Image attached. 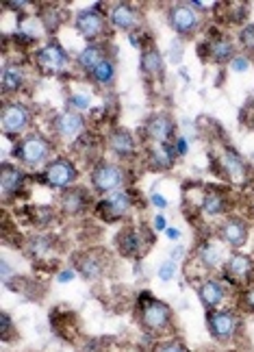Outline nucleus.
Here are the masks:
<instances>
[{
	"mask_svg": "<svg viewBox=\"0 0 254 352\" xmlns=\"http://www.w3.org/2000/svg\"><path fill=\"white\" fill-rule=\"evenodd\" d=\"M91 185L98 194H115L122 192L126 185V172L122 166L109 164V161H100L91 172Z\"/></svg>",
	"mask_w": 254,
	"mask_h": 352,
	"instance_id": "obj_1",
	"label": "nucleus"
},
{
	"mask_svg": "<svg viewBox=\"0 0 254 352\" xmlns=\"http://www.w3.org/2000/svg\"><path fill=\"white\" fill-rule=\"evenodd\" d=\"M141 311H139V318H141V324L148 331H165L170 327V322H172V309L161 302V300H157V298H152L150 294H141Z\"/></svg>",
	"mask_w": 254,
	"mask_h": 352,
	"instance_id": "obj_2",
	"label": "nucleus"
},
{
	"mask_svg": "<svg viewBox=\"0 0 254 352\" xmlns=\"http://www.w3.org/2000/svg\"><path fill=\"white\" fill-rule=\"evenodd\" d=\"M52 153V146L46 138H42V135H29L26 140H22L16 148H13V155H16V159H20L24 166H42L44 161L50 157Z\"/></svg>",
	"mask_w": 254,
	"mask_h": 352,
	"instance_id": "obj_3",
	"label": "nucleus"
},
{
	"mask_svg": "<svg viewBox=\"0 0 254 352\" xmlns=\"http://www.w3.org/2000/svg\"><path fill=\"white\" fill-rule=\"evenodd\" d=\"M35 61H37L39 72L46 76H59L68 70V65H70L68 52H65L61 48V44H57V42H48L46 46L39 48L35 55Z\"/></svg>",
	"mask_w": 254,
	"mask_h": 352,
	"instance_id": "obj_4",
	"label": "nucleus"
},
{
	"mask_svg": "<svg viewBox=\"0 0 254 352\" xmlns=\"http://www.w3.org/2000/svg\"><path fill=\"white\" fill-rule=\"evenodd\" d=\"M0 124H3V133L9 138H18L31 124V109L22 102H5L3 113H0Z\"/></svg>",
	"mask_w": 254,
	"mask_h": 352,
	"instance_id": "obj_5",
	"label": "nucleus"
},
{
	"mask_svg": "<svg viewBox=\"0 0 254 352\" xmlns=\"http://www.w3.org/2000/svg\"><path fill=\"white\" fill-rule=\"evenodd\" d=\"M74 26H76V31L87 39V42H91V44L98 42L106 31V20L100 11V3H96L91 9L78 11L76 18H74Z\"/></svg>",
	"mask_w": 254,
	"mask_h": 352,
	"instance_id": "obj_6",
	"label": "nucleus"
},
{
	"mask_svg": "<svg viewBox=\"0 0 254 352\" xmlns=\"http://www.w3.org/2000/svg\"><path fill=\"white\" fill-rule=\"evenodd\" d=\"M76 168L72 161L68 159H55V161H50V164L46 166L44 170V179L50 187H55V189H70L74 183H76Z\"/></svg>",
	"mask_w": 254,
	"mask_h": 352,
	"instance_id": "obj_7",
	"label": "nucleus"
},
{
	"mask_svg": "<svg viewBox=\"0 0 254 352\" xmlns=\"http://www.w3.org/2000/svg\"><path fill=\"white\" fill-rule=\"evenodd\" d=\"M170 26L178 35H194L200 26V16L198 11L189 5V3H178L174 5L168 13Z\"/></svg>",
	"mask_w": 254,
	"mask_h": 352,
	"instance_id": "obj_8",
	"label": "nucleus"
},
{
	"mask_svg": "<svg viewBox=\"0 0 254 352\" xmlns=\"http://www.w3.org/2000/svg\"><path fill=\"white\" fill-rule=\"evenodd\" d=\"M207 324H209V331L211 335L216 337L218 342H229L235 337L237 333V327H239V322H237V316L233 314V311H209V316H207Z\"/></svg>",
	"mask_w": 254,
	"mask_h": 352,
	"instance_id": "obj_9",
	"label": "nucleus"
},
{
	"mask_svg": "<svg viewBox=\"0 0 254 352\" xmlns=\"http://www.w3.org/2000/svg\"><path fill=\"white\" fill-rule=\"evenodd\" d=\"M130 207H132V198L128 192L122 189V192H115L111 196H106L102 202H98L96 213L106 222H115L119 218H124V215L130 211Z\"/></svg>",
	"mask_w": 254,
	"mask_h": 352,
	"instance_id": "obj_10",
	"label": "nucleus"
},
{
	"mask_svg": "<svg viewBox=\"0 0 254 352\" xmlns=\"http://www.w3.org/2000/svg\"><path fill=\"white\" fill-rule=\"evenodd\" d=\"M52 129L65 142H74L85 131V118L78 111H61L52 120Z\"/></svg>",
	"mask_w": 254,
	"mask_h": 352,
	"instance_id": "obj_11",
	"label": "nucleus"
},
{
	"mask_svg": "<svg viewBox=\"0 0 254 352\" xmlns=\"http://www.w3.org/2000/svg\"><path fill=\"white\" fill-rule=\"evenodd\" d=\"M254 274V263L246 254H231L224 263V278L233 285H244Z\"/></svg>",
	"mask_w": 254,
	"mask_h": 352,
	"instance_id": "obj_12",
	"label": "nucleus"
},
{
	"mask_svg": "<svg viewBox=\"0 0 254 352\" xmlns=\"http://www.w3.org/2000/svg\"><path fill=\"white\" fill-rule=\"evenodd\" d=\"M220 166H222V172L229 176L233 183H244L248 179V168H246V161L242 159L235 148H229L226 146L222 155H220Z\"/></svg>",
	"mask_w": 254,
	"mask_h": 352,
	"instance_id": "obj_13",
	"label": "nucleus"
},
{
	"mask_svg": "<svg viewBox=\"0 0 254 352\" xmlns=\"http://www.w3.org/2000/svg\"><path fill=\"white\" fill-rule=\"evenodd\" d=\"M26 183V176L20 168L11 166L9 161H5L0 166V189H3V196L11 198V196H18Z\"/></svg>",
	"mask_w": 254,
	"mask_h": 352,
	"instance_id": "obj_14",
	"label": "nucleus"
},
{
	"mask_svg": "<svg viewBox=\"0 0 254 352\" xmlns=\"http://www.w3.org/2000/svg\"><path fill=\"white\" fill-rule=\"evenodd\" d=\"M59 205H61L63 213H68V215H83L87 205H89L87 189H83V187L65 189V192L61 194V198H59Z\"/></svg>",
	"mask_w": 254,
	"mask_h": 352,
	"instance_id": "obj_15",
	"label": "nucleus"
},
{
	"mask_svg": "<svg viewBox=\"0 0 254 352\" xmlns=\"http://www.w3.org/2000/svg\"><path fill=\"white\" fill-rule=\"evenodd\" d=\"M220 239L226 241L229 246L239 248L244 246L248 239V224L242 218H229L220 224Z\"/></svg>",
	"mask_w": 254,
	"mask_h": 352,
	"instance_id": "obj_16",
	"label": "nucleus"
},
{
	"mask_svg": "<svg viewBox=\"0 0 254 352\" xmlns=\"http://www.w3.org/2000/svg\"><path fill=\"white\" fill-rule=\"evenodd\" d=\"M109 20L119 31H132V29H137V26L141 24L139 22L141 18H139V13L135 11V7H130L126 3L113 5L111 11H109Z\"/></svg>",
	"mask_w": 254,
	"mask_h": 352,
	"instance_id": "obj_17",
	"label": "nucleus"
},
{
	"mask_svg": "<svg viewBox=\"0 0 254 352\" xmlns=\"http://www.w3.org/2000/svg\"><path fill=\"white\" fill-rule=\"evenodd\" d=\"M146 133L157 144H168L174 135V122L168 113H157L146 122Z\"/></svg>",
	"mask_w": 254,
	"mask_h": 352,
	"instance_id": "obj_18",
	"label": "nucleus"
},
{
	"mask_svg": "<svg viewBox=\"0 0 254 352\" xmlns=\"http://www.w3.org/2000/svg\"><path fill=\"white\" fill-rule=\"evenodd\" d=\"M117 248L126 256H141L146 252V241H143V233L137 231V228H124L122 233L115 239Z\"/></svg>",
	"mask_w": 254,
	"mask_h": 352,
	"instance_id": "obj_19",
	"label": "nucleus"
},
{
	"mask_svg": "<svg viewBox=\"0 0 254 352\" xmlns=\"http://www.w3.org/2000/svg\"><path fill=\"white\" fill-rule=\"evenodd\" d=\"M106 144H109L111 153L117 155L119 159H126V157H132L137 151V144H135V138L126 131V129H115L111 131L109 140H106Z\"/></svg>",
	"mask_w": 254,
	"mask_h": 352,
	"instance_id": "obj_20",
	"label": "nucleus"
},
{
	"mask_svg": "<svg viewBox=\"0 0 254 352\" xmlns=\"http://www.w3.org/2000/svg\"><path fill=\"white\" fill-rule=\"evenodd\" d=\"M198 296H200V300H203V305L207 309H216L224 302V298H226V285L222 280H216V278H207L203 280V285L198 287Z\"/></svg>",
	"mask_w": 254,
	"mask_h": 352,
	"instance_id": "obj_21",
	"label": "nucleus"
},
{
	"mask_svg": "<svg viewBox=\"0 0 254 352\" xmlns=\"http://www.w3.org/2000/svg\"><path fill=\"white\" fill-rule=\"evenodd\" d=\"M76 272L93 280L104 274V256L100 252H85L76 259Z\"/></svg>",
	"mask_w": 254,
	"mask_h": 352,
	"instance_id": "obj_22",
	"label": "nucleus"
},
{
	"mask_svg": "<svg viewBox=\"0 0 254 352\" xmlns=\"http://www.w3.org/2000/svg\"><path fill=\"white\" fill-rule=\"evenodd\" d=\"M176 146L174 142L168 144H157L154 148H150L148 153V164L152 170H168L174 166V159H176Z\"/></svg>",
	"mask_w": 254,
	"mask_h": 352,
	"instance_id": "obj_23",
	"label": "nucleus"
},
{
	"mask_svg": "<svg viewBox=\"0 0 254 352\" xmlns=\"http://www.w3.org/2000/svg\"><path fill=\"white\" fill-rule=\"evenodd\" d=\"M24 85V70L18 63H5L3 74H0V87L3 94H16Z\"/></svg>",
	"mask_w": 254,
	"mask_h": 352,
	"instance_id": "obj_24",
	"label": "nucleus"
},
{
	"mask_svg": "<svg viewBox=\"0 0 254 352\" xmlns=\"http://www.w3.org/2000/svg\"><path fill=\"white\" fill-rule=\"evenodd\" d=\"M207 50H209V57L213 59V61H218V63H226V61H233V57H235V46H233V42L229 37H218V39H211L209 42V46H207Z\"/></svg>",
	"mask_w": 254,
	"mask_h": 352,
	"instance_id": "obj_25",
	"label": "nucleus"
},
{
	"mask_svg": "<svg viewBox=\"0 0 254 352\" xmlns=\"http://www.w3.org/2000/svg\"><path fill=\"white\" fill-rule=\"evenodd\" d=\"M198 259H200V263H203L205 267L216 270L224 261V252H222V248L218 246L216 241H203L198 246Z\"/></svg>",
	"mask_w": 254,
	"mask_h": 352,
	"instance_id": "obj_26",
	"label": "nucleus"
},
{
	"mask_svg": "<svg viewBox=\"0 0 254 352\" xmlns=\"http://www.w3.org/2000/svg\"><path fill=\"white\" fill-rule=\"evenodd\" d=\"M102 59H106L104 55V48L98 46V44H89L87 48H83L81 52H78V57H76V63L81 70H85L87 74H91V70L96 67Z\"/></svg>",
	"mask_w": 254,
	"mask_h": 352,
	"instance_id": "obj_27",
	"label": "nucleus"
},
{
	"mask_svg": "<svg viewBox=\"0 0 254 352\" xmlns=\"http://www.w3.org/2000/svg\"><path fill=\"white\" fill-rule=\"evenodd\" d=\"M139 65H141V72H143V74H148V76L161 74V72H163V57H161V52H159L154 46L143 48Z\"/></svg>",
	"mask_w": 254,
	"mask_h": 352,
	"instance_id": "obj_28",
	"label": "nucleus"
},
{
	"mask_svg": "<svg viewBox=\"0 0 254 352\" xmlns=\"http://www.w3.org/2000/svg\"><path fill=\"white\" fill-rule=\"evenodd\" d=\"M200 211L209 215V218L222 215L226 211V198L218 192H205L203 198H200Z\"/></svg>",
	"mask_w": 254,
	"mask_h": 352,
	"instance_id": "obj_29",
	"label": "nucleus"
},
{
	"mask_svg": "<svg viewBox=\"0 0 254 352\" xmlns=\"http://www.w3.org/2000/svg\"><path fill=\"white\" fill-rule=\"evenodd\" d=\"M91 80L98 85H111L115 80V63L111 59H102L96 67L91 70Z\"/></svg>",
	"mask_w": 254,
	"mask_h": 352,
	"instance_id": "obj_30",
	"label": "nucleus"
},
{
	"mask_svg": "<svg viewBox=\"0 0 254 352\" xmlns=\"http://www.w3.org/2000/svg\"><path fill=\"white\" fill-rule=\"evenodd\" d=\"M42 24L46 26L48 31H55L57 26L61 24V13H59V9L57 7H44V11H42Z\"/></svg>",
	"mask_w": 254,
	"mask_h": 352,
	"instance_id": "obj_31",
	"label": "nucleus"
},
{
	"mask_svg": "<svg viewBox=\"0 0 254 352\" xmlns=\"http://www.w3.org/2000/svg\"><path fill=\"white\" fill-rule=\"evenodd\" d=\"M174 276H176V261H172V259H168V261H163L161 265H159V278L161 280H172Z\"/></svg>",
	"mask_w": 254,
	"mask_h": 352,
	"instance_id": "obj_32",
	"label": "nucleus"
},
{
	"mask_svg": "<svg viewBox=\"0 0 254 352\" xmlns=\"http://www.w3.org/2000/svg\"><path fill=\"white\" fill-rule=\"evenodd\" d=\"M239 42L248 52H254V24H248L246 29L239 33Z\"/></svg>",
	"mask_w": 254,
	"mask_h": 352,
	"instance_id": "obj_33",
	"label": "nucleus"
},
{
	"mask_svg": "<svg viewBox=\"0 0 254 352\" xmlns=\"http://www.w3.org/2000/svg\"><path fill=\"white\" fill-rule=\"evenodd\" d=\"M68 102H70V107L72 109H76V111H85V109H89V96L87 94H72V96L68 98Z\"/></svg>",
	"mask_w": 254,
	"mask_h": 352,
	"instance_id": "obj_34",
	"label": "nucleus"
},
{
	"mask_svg": "<svg viewBox=\"0 0 254 352\" xmlns=\"http://www.w3.org/2000/svg\"><path fill=\"white\" fill-rule=\"evenodd\" d=\"M50 246H52L50 237H35V239L31 241V252H33V254H44V252L50 250Z\"/></svg>",
	"mask_w": 254,
	"mask_h": 352,
	"instance_id": "obj_35",
	"label": "nucleus"
},
{
	"mask_svg": "<svg viewBox=\"0 0 254 352\" xmlns=\"http://www.w3.org/2000/svg\"><path fill=\"white\" fill-rule=\"evenodd\" d=\"M231 67L235 72H248L250 70V59L246 55H235L231 61Z\"/></svg>",
	"mask_w": 254,
	"mask_h": 352,
	"instance_id": "obj_36",
	"label": "nucleus"
},
{
	"mask_svg": "<svg viewBox=\"0 0 254 352\" xmlns=\"http://www.w3.org/2000/svg\"><path fill=\"white\" fill-rule=\"evenodd\" d=\"M157 352H189L187 350L181 342H165V344H161V346H157Z\"/></svg>",
	"mask_w": 254,
	"mask_h": 352,
	"instance_id": "obj_37",
	"label": "nucleus"
},
{
	"mask_svg": "<svg viewBox=\"0 0 254 352\" xmlns=\"http://www.w3.org/2000/svg\"><path fill=\"white\" fill-rule=\"evenodd\" d=\"M242 302H244V307H246L248 311H252V314H254V285L248 287V289L242 294Z\"/></svg>",
	"mask_w": 254,
	"mask_h": 352,
	"instance_id": "obj_38",
	"label": "nucleus"
},
{
	"mask_svg": "<svg viewBox=\"0 0 254 352\" xmlns=\"http://www.w3.org/2000/svg\"><path fill=\"white\" fill-rule=\"evenodd\" d=\"M74 276H76V270L68 267V270H61V272H59V276H57V280H59V283H63V285H65V283L74 280Z\"/></svg>",
	"mask_w": 254,
	"mask_h": 352,
	"instance_id": "obj_39",
	"label": "nucleus"
},
{
	"mask_svg": "<svg viewBox=\"0 0 254 352\" xmlns=\"http://www.w3.org/2000/svg\"><path fill=\"white\" fill-rule=\"evenodd\" d=\"M0 324H3V340H9V337H11V318L7 314H3Z\"/></svg>",
	"mask_w": 254,
	"mask_h": 352,
	"instance_id": "obj_40",
	"label": "nucleus"
},
{
	"mask_svg": "<svg viewBox=\"0 0 254 352\" xmlns=\"http://www.w3.org/2000/svg\"><path fill=\"white\" fill-rule=\"evenodd\" d=\"M174 146H176L178 157H185V155H187V151H189V144H187V140H185V138H178L176 142H174Z\"/></svg>",
	"mask_w": 254,
	"mask_h": 352,
	"instance_id": "obj_41",
	"label": "nucleus"
},
{
	"mask_svg": "<svg viewBox=\"0 0 254 352\" xmlns=\"http://www.w3.org/2000/svg\"><path fill=\"white\" fill-rule=\"evenodd\" d=\"M150 202H152V205H154L157 209H165V207H168V200H165L161 194H152V196H150Z\"/></svg>",
	"mask_w": 254,
	"mask_h": 352,
	"instance_id": "obj_42",
	"label": "nucleus"
},
{
	"mask_svg": "<svg viewBox=\"0 0 254 352\" xmlns=\"http://www.w3.org/2000/svg\"><path fill=\"white\" fill-rule=\"evenodd\" d=\"M170 55L174 57V63H181V57H183V48L178 44L170 46Z\"/></svg>",
	"mask_w": 254,
	"mask_h": 352,
	"instance_id": "obj_43",
	"label": "nucleus"
},
{
	"mask_svg": "<svg viewBox=\"0 0 254 352\" xmlns=\"http://www.w3.org/2000/svg\"><path fill=\"white\" fill-rule=\"evenodd\" d=\"M154 231H168V224H165L163 215H157L154 218Z\"/></svg>",
	"mask_w": 254,
	"mask_h": 352,
	"instance_id": "obj_44",
	"label": "nucleus"
},
{
	"mask_svg": "<svg viewBox=\"0 0 254 352\" xmlns=\"http://www.w3.org/2000/svg\"><path fill=\"white\" fill-rule=\"evenodd\" d=\"M165 235H168V239H172V241L181 239V231H178V228H168V231H165Z\"/></svg>",
	"mask_w": 254,
	"mask_h": 352,
	"instance_id": "obj_45",
	"label": "nucleus"
},
{
	"mask_svg": "<svg viewBox=\"0 0 254 352\" xmlns=\"http://www.w3.org/2000/svg\"><path fill=\"white\" fill-rule=\"evenodd\" d=\"M185 254V250H183V246H176L172 252H170V259L172 261H176V259H181V256Z\"/></svg>",
	"mask_w": 254,
	"mask_h": 352,
	"instance_id": "obj_46",
	"label": "nucleus"
},
{
	"mask_svg": "<svg viewBox=\"0 0 254 352\" xmlns=\"http://www.w3.org/2000/svg\"><path fill=\"white\" fill-rule=\"evenodd\" d=\"M196 11H205L207 7H205V3H198V0H192V3H189Z\"/></svg>",
	"mask_w": 254,
	"mask_h": 352,
	"instance_id": "obj_47",
	"label": "nucleus"
},
{
	"mask_svg": "<svg viewBox=\"0 0 254 352\" xmlns=\"http://www.w3.org/2000/svg\"><path fill=\"white\" fill-rule=\"evenodd\" d=\"M9 274H11V267H9V263H7V261H3V278L7 280V278H9Z\"/></svg>",
	"mask_w": 254,
	"mask_h": 352,
	"instance_id": "obj_48",
	"label": "nucleus"
}]
</instances>
